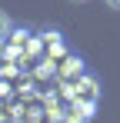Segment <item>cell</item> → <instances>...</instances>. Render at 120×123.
<instances>
[{"mask_svg":"<svg viewBox=\"0 0 120 123\" xmlns=\"http://www.w3.org/2000/svg\"><path fill=\"white\" fill-rule=\"evenodd\" d=\"M80 77H83V60H80V57H63V63H60V80L63 83H77Z\"/></svg>","mask_w":120,"mask_h":123,"instance_id":"cell-1","label":"cell"},{"mask_svg":"<svg viewBox=\"0 0 120 123\" xmlns=\"http://www.w3.org/2000/svg\"><path fill=\"white\" fill-rule=\"evenodd\" d=\"M13 117V110H10V103H0V123H7Z\"/></svg>","mask_w":120,"mask_h":123,"instance_id":"cell-4","label":"cell"},{"mask_svg":"<svg viewBox=\"0 0 120 123\" xmlns=\"http://www.w3.org/2000/svg\"><path fill=\"white\" fill-rule=\"evenodd\" d=\"M107 7H113V10H120V0H107Z\"/></svg>","mask_w":120,"mask_h":123,"instance_id":"cell-5","label":"cell"},{"mask_svg":"<svg viewBox=\"0 0 120 123\" xmlns=\"http://www.w3.org/2000/svg\"><path fill=\"white\" fill-rule=\"evenodd\" d=\"M70 3H83V0H70Z\"/></svg>","mask_w":120,"mask_h":123,"instance_id":"cell-6","label":"cell"},{"mask_svg":"<svg viewBox=\"0 0 120 123\" xmlns=\"http://www.w3.org/2000/svg\"><path fill=\"white\" fill-rule=\"evenodd\" d=\"M10 33H13V30H10V17H7V13H3V10H0V43L7 40V37H10Z\"/></svg>","mask_w":120,"mask_h":123,"instance_id":"cell-3","label":"cell"},{"mask_svg":"<svg viewBox=\"0 0 120 123\" xmlns=\"http://www.w3.org/2000/svg\"><path fill=\"white\" fill-rule=\"evenodd\" d=\"M43 47H47V53L57 60V57H63V40H60V33L57 30H47L43 33Z\"/></svg>","mask_w":120,"mask_h":123,"instance_id":"cell-2","label":"cell"}]
</instances>
